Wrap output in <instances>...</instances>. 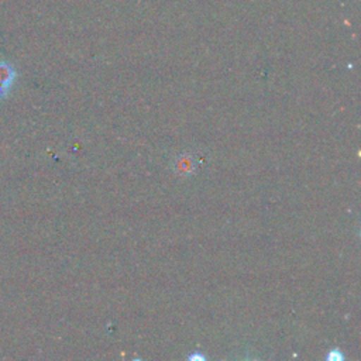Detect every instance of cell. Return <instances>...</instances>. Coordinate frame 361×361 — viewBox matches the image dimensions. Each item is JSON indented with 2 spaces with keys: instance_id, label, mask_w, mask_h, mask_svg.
Here are the masks:
<instances>
[{
  "instance_id": "cell-1",
  "label": "cell",
  "mask_w": 361,
  "mask_h": 361,
  "mask_svg": "<svg viewBox=\"0 0 361 361\" xmlns=\"http://www.w3.org/2000/svg\"><path fill=\"white\" fill-rule=\"evenodd\" d=\"M16 78V71L8 62H0V99L7 96Z\"/></svg>"
}]
</instances>
